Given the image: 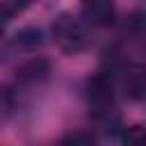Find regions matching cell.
<instances>
[{"instance_id":"cell-1","label":"cell","mask_w":146,"mask_h":146,"mask_svg":"<svg viewBox=\"0 0 146 146\" xmlns=\"http://www.w3.org/2000/svg\"><path fill=\"white\" fill-rule=\"evenodd\" d=\"M52 36H55V43L64 52H78L89 41L84 23L78 18H71V16H59L52 23Z\"/></svg>"},{"instance_id":"cell-2","label":"cell","mask_w":146,"mask_h":146,"mask_svg":"<svg viewBox=\"0 0 146 146\" xmlns=\"http://www.w3.org/2000/svg\"><path fill=\"white\" fill-rule=\"evenodd\" d=\"M87 100L94 107V114H107L114 103V82L110 73H96L87 82Z\"/></svg>"},{"instance_id":"cell-3","label":"cell","mask_w":146,"mask_h":146,"mask_svg":"<svg viewBox=\"0 0 146 146\" xmlns=\"http://www.w3.org/2000/svg\"><path fill=\"white\" fill-rule=\"evenodd\" d=\"M82 16L96 27H107L114 23L116 14L110 0H82Z\"/></svg>"},{"instance_id":"cell-4","label":"cell","mask_w":146,"mask_h":146,"mask_svg":"<svg viewBox=\"0 0 146 146\" xmlns=\"http://www.w3.org/2000/svg\"><path fill=\"white\" fill-rule=\"evenodd\" d=\"M125 94L132 98V100H139L144 96V75L141 71H132L128 73V80H125Z\"/></svg>"},{"instance_id":"cell-5","label":"cell","mask_w":146,"mask_h":146,"mask_svg":"<svg viewBox=\"0 0 146 146\" xmlns=\"http://www.w3.org/2000/svg\"><path fill=\"white\" fill-rule=\"evenodd\" d=\"M21 46H30V48H34V46H39L41 43V32L39 30H32V27H27V30H23L21 34H18V39H16Z\"/></svg>"},{"instance_id":"cell-6","label":"cell","mask_w":146,"mask_h":146,"mask_svg":"<svg viewBox=\"0 0 146 146\" xmlns=\"http://www.w3.org/2000/svg\"><path fill=\"white\" fill-rule=\"evenodd\" d=\"M64 141H71V144H91L94 141V135H89V132H73Z\"/></svg>"},{"instance_id":"cell-7","label":"cell","mask_w":146,"mask_h":146,"mask_svg":"<svg viewBox=\"0 0 146 146\" xmlns=\"http://www.w3.org/2000/svg\"><path fill=\"white\" fill-rule=\"evenodd\" d=\"M30 2H32V0H11V11H21V9H25Z\"/></svg>"},{"instance_id":"cell-8","label":"cell","mask_w":146,"mask_h":146,"mask_svg":"<svg viewBox=\"0 0 146 146\" xmlns=\"http://www.w3.org/2000/svg\"><path fill=\"white\" fill-rule=\"evenodd\" d=\"M7 21H9V11H7V9H0V32H2V27L7 25Z\"/></svg>"}]
</instances>
